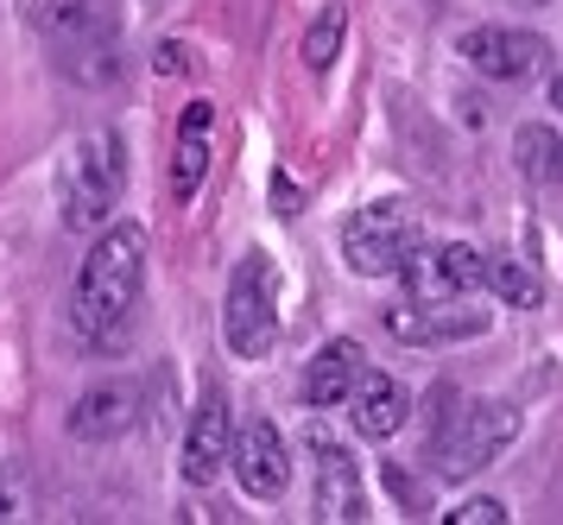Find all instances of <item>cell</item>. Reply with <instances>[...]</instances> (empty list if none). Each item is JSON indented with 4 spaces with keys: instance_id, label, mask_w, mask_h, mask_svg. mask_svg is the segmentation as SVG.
Returning <instances> with one entry per match:
<instances>
[{
    "instance_id": "1",
    "label": "cell",
    "mask_w": 563,
    "mask_h": 525,
    "mask_svg": "<svg viewBox=\"0 0 563 525\" xmlns=\"http://www.w3.org/2000/svg\"><path fill=\"white\" fill-rule=\"evenodd\" d=\"M140 292H146V234L140 222H108L70 285V329L89 349H121Z\"/></svg>"
},
{
    "instance_id": "2",
    "label": "cell",
    "mask_w": 563,
    "mask_h": 525,
    "mask_svg": "<svg viewBox=\"0 0 563 525\" xmlns=\"http://www.w3.org/2000/svg\"><path fill=\"white\" fill-rule=\"evenodd\" d=\"M32 32L57 76L70 83H108L121 51V13L114 0H32Z\"/></svg>"
},
{
    "instance_id": "3",
    "label": "cell",
    "mask_w": 563,
    "mask_h": 525,
    "mask_svg": "<svg viewBox=\"0 0 563 525\" xmlns=\"http://www.w3.org/2000/svg\"><path fill=\"white\" fill-rule=\"evenodd\" d=\"M121 190H128V140L114 127H89L57 165V216L70 234L108 228L121 209Z\"/></svg>"
},
{
    "instance_id": "4",
    "label": "cell",
    "mask_w": 563,
    "mask_h": 525,
    "mask_svg": "<svg viewBox=\"0 0 563 525\" xmlns=\"http://www.w3.org/2000/svg\"><path fill=\"white\" fill-rule=\"evenodd\" d=\"M222 342L234 361H266L279 349V266L266 248H247L234 260L229 298H222Z\"/></svg>"
},
{
    "instance_id": "5",
    "label": "cell",
    "mask_w": 563,
    "mask_h": 525,
    "mask_svg": "<svg viewBox=\"0 0 563 525\" xmlns=\"http://www.w3.org/2000/svg\"><path fill=\"white\" fill-rule=\"evenodd\" d=\"M418 248H424V222H418V209L399 203V197L367 203V209H355V216L342 222V260H349L355 278L399 273Z\"/></svg>"
},
{
    "instance_id": "6",
    "label": "cell",
    "mask_w": 563,
    "mask_h": 525,
    "mask_svg": "<svg viewBox=\"0 0 563 525\" xmlns=\"http://www.w3.org/2000/svg\"><path fill=\"white\" fill-rule=\"evenodd\" d=\"M519 437V412L507 400H487V405H462L450 430L431 437V456H437V475L443 481H468L482 475L487 462H500Z\"/></svg>"
},
{
    "instance_id": "7",
    "label": "cell",
    "mask_w": 563,
    "mask_h": 525,
    "mask_svg": "<svg viewBox=\"0 0 563 525\" xmlns=\"http://www.w3.org/2000/svg\"><path fill=\"white\" fill-rule=\"evenodd\" d=\"M399 278H406L411 298H424V304H456V298H468V292H482V285H487V253L468 248V241L418 248L406 266H399Z\"/></svg>"
},
{
    "instance_id": "8",
    "label": "cell",
    "mask_w": 563,
    "mask_h": 525,
    "mask_svg": "<svg viewBox=\"0 0 563 525\" xmlns=\"http://www.w3.org/2000/svg\"><path fill=\"white\" fill-rule=\"evenodd\" d=\"M462 57L494 83H526L551 64V45L526 25H475V32H462Z\"/></svg>"
},
{
    "instance_id": "9",
    "label": "cell",
    "mask_w": 563,
    "mask_h": 525,
    "mask_svg": "<svg viewBox=\"0 0 563 525\" xmlns=\"http://www.w3.org/2000/svg\"><path fill=\"white\" fill-rule=\"evenodd\" d=\"M234 462V418H229V400L209 386L203 405L190 412V425H184V481L190 488H209V481H222V469Z\"/></svg>"
},
{
    "instance_id": "10",
    "label": "cell",
    "mask_w": 563,
    "mask_h": 525,
    "mask_svg": "<svg viewBox=\"0 0 563 525\" xmlns=\"http://www.w3.org/2000/svg\"><path fill=\"white\" fill-rule=\"evenodd\" d=\"M234 481L254 494V501H279L285 481H291V444L279 437V425L247 418L234 437Z\"/></svg>"
},
{
    "instance_id": "11",
    "label": "cell",
    "mask_w": 563,
    "mask_h": 525,
    "mask_svg": "<svg viewBox=\"0 0 563 525\" xmlns=\"http://www.w3.org/2000/svg\"><path fill=\"white\" fill-rule=\"evenodd\" d=\"M386 329L411 342V349H437V342H475L487 329V310H450V304H424V298H399L380 310Z\"/></svg>"
},
{
    "instance_id": "12",
    "label": "cell",
    "mask_w": 563,
    "mask_h": 525,
    "mask_svg": "<svg viewBox=\"0 0 563 525\" xmlns=\"http://www.w3.org/2000/svg\"><path fill=\"white\" fill-rule=\"evenodd\" d=\"M310 450H317V501H310V513H317V519H367L355 450H349V444H335L323 425L310 430Z\"/></svg>"
},
{
    "instance_id": "13",
    "label": "cell",
    "mask_w": 563,
    "mask_h": 525,
    "mask_svg": "<svg viewBox=\"0 0 563 525\" xmlns=\"http://www.w3.org/2000/svg\"><path fill=\"white\" fill-rule=\"evenodd\" d=\"M70 437L77 444H108V437H128L140 425V386L128 380H102V386H89L77 405H70Z\"/></svg>"
},
{
    "instance_id": "14",
    "label": "cell",
    "mask_w": 563,
    "mask_h": 525,
    "mask_svg": "<svg viewBox=\"0 0 563 525\" xmlns=\"http://www.w3.org/2000/svg\"><path fill=\"white\" fill-rule=\"evenodd\" d=\"M361 374H367V354H361L355 336H335V342H323V349L310 354V368H305V405L330 412V405L355 400V380Z\"/></svg>"
},
{
    "instance_id": "15",
    "label": "cell",
    "mask_w": 563,
    "mask_h": 525,
    "mask_svg": "<svg viewBox=\"0 0 563 525\" xmlns=\"http://www.w3.org/2000/svg\"><path fill=\"white\" fill-rule=\"evenodd\" d=\"M406 386L393 374H361L355 380V430L367 437V444H386V437H399V425H406Z\"/></svg>"
},
{
    "instance_id": "16",
    "label": "cell",
    "mask_w": 563,
    "mask_h": 525,
    "mask_svg": "<svg viewBox=\"0 0 563 525\" xmlns=\"http://www.w3.org/2000/svg\"><path fill=\"white\" fill-rule=\"evenodd\" d=\"M512 165H519V177L538 184V190H563V133L544 127V121H526L512 133Z\"/></svg>"
},
{
    "instance_id": "17",
    "label": "cell",
    "mask_w": 563,
    "mask_h": 525,
    "mask_svg": "<svg viewBox=\"0 0 563 525\" xmlns=\"http://www.w3.org/2000/svg\"><path fill=\"white\" fill-rule=\"evenodd\" d=\"M342 39H349V7H342V0H330V7L310 20V32H305V70L310 76L330 70L335 51H342Z\"/></svg>"
},
{
    "instance_id": "18",
    "label": "cell",
    "mask_w": 563,
    "mask_h": 525,
    "mask_svg": "<svg viewBox=\"0 0 563 525\" xmlns=\"http://www.w3.org/2000/svg\"><path fill=\"white\" fill-rule=\"evenodd\" d=\"M209 172V146H203V127H178V152H172V197L190 203L203 190Z\"/></svg>"
},
{
    "instance_id": "19",
    "label": "cell",
    "mask_w": 563,
    "mask_h": 525,
    "mask_svg": "<svg viewBox=\"0 0 563 525\" xmlns=\"http://www.w3.org/2000/svg\"><path fill=\"white\" fill-rule=\"evenodd\" d=\"M487 292L507 298L512 310H532V304L544 298V285H538V273L526 260H494V253H487Z\"/></svg>"
},
{
    "instance_id": "20",
    "label": "cell",
    "mask_w": 563,
    "mask_h": 525,
    "mask_svg": "<svg viewBox=\"0 0 563 525\" xmlns=\"http://www.w3.org/2000/svg\"><path fill=\"white\" fill-rule=\"evenodd\" d=\"M443 519L450 525H507V501H494V494H487V501H462L456 513H443Z\"/></svg>"
},
{
    "instance_id": "21",
    "label": "cell",
    "mask_w": 563,
    "mask_h": 525,
    "mask_svg": "<svg viewBox=\"0 0 563 525\" xmlns=\"http://www.w3.org/2000/svg\"><path fill=\"white\" fill-rule=\"evenodd\" d=\"M273 203H279V216H298V203H305V190H298V184H291V177H273Z\"/></svg>"
},
{
    "instance_id": "22",
    "label": "cell",
    "mask_w": 563,
    "mask_h": 525,
    "mask_svg": "<svg viewBox=\"0 0 563 525\" xmlns=\"http://www.w3.org/2000/svg\"><path fill=\"white\" fill-rule=\"evenodd\" d=\"M0 519H20V488L0 475Z\"/></svg>"
},
{
    "instance_id": "23",
    "label": "cell",
    "mask_w": 563,
    "mask_h": 525,
    "mask_svg": "<svg viewBox=\"0 0 563 525\" xmlns=\"http://www.w3.org/2000/svg\"><path fill=\"white\" fill-rule=\"evenodd\" d=\"M184 64H190V57H184L178 45H158V70L172 76V70H184Z\"/></svg>"
},
{
    "instance_id": "24",
    "label": "cell",
    "mask_w": 563,
    "mask_h": 525,
    "mask_svg": "<svg viewBox=\"0 0 563 525\" xmlns=\"http://www.w3.org/2000/svg\"><path fill=\"white\" fill-rule=\"evenodd\" d=\"M551 108L563 114V70H558V83H551Z\"/></svg>"
}]
</instances>
